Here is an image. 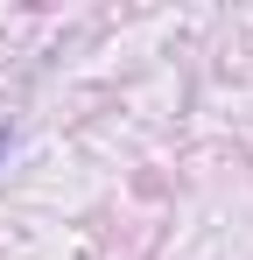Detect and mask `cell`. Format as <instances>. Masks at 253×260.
<instances>
[{
	"label": "cell",
	"instance_id": "6da1fadb",
	"mask_svg": "<svg viewBox=\"0 0 253 260\" xmlns=\"http://www.w3.org/2000/svg\"><path fill=\"white\" fill-rule=\"evenodd\" d=\"M0 155H7V127H0Z\"/></svg>",
	"mask_w": 253,
	"mask_h": 260
}]
</instances>
